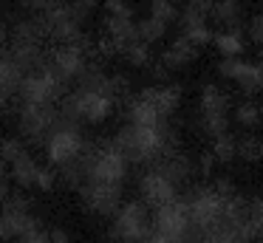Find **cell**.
I'll list each match as a JSON object with an SVG mask.
<instances>
[{
  "mask_svg": "<svg viewBox=\"0 0 263 243\" xmlns=\"http://www.w3.org/2000/svg\"><path fill=\"white\" fill-rule=\"evenodd\" d=\"M110 141H114V147L130 164H156L161 156H164V136H161V124L147 127V124L127 122Z\"/></svg>",
  "mask_w": 263,
  "mask_h": 243,
  "instance_id": "6da1fadb",
  "label": "cell"
},
{
  "mask_svg": "<svg viewBox=\"0 0 263 243\" xmlns=\"http://www.w3.org/2000/svg\"><path fill=\"white\" fill-rule=\"evenodd\" d=\"M153 235V209L139 198L119 207L110 223V237L116 243H144Z\"/></svg>",
  "mask_w": 263,
  "mask_h": 243,
  "instance_id": "7a4b0ae2",
  "label": "cell"
},
{
  "mask_svg": "<svg viewBox=\"0 0 263 243\" xmlns=\"http://www.w3.org/2000/svg\"><path fill=\"white\" fill-rule=\"evenodd\" d=\"M65 88H68V82L63 77H57V71L46 60L37 71L23 77L17 96H20V105H57L65 96Z\"/></svg>",
  "mask_w": 263,
  "mask_h": 243,
  "instance_id": "3957f363",
  "label": "cell"
},
{
  "mask_svg": "<svg viewBox=\"0 0 263 243\" xmlns=\"http://www.w3.org/2000/svg\"><path fill=\"white\" fill-rule=\"evenodd\" d=\"M190 209V220H193L195 229L206 232L218 229L223 223V209H227V198L215 190V186H193V190L184 195Z\"/></svg>",
  "mask_w": 263,
  "mask_h": 243,
  "instance_id": "277c9868",
  "label": "cell"
},
{
  "mask_svg": "<svg viewBox=\"0 0 263 243\" xmlns=\"http://www.w3.org/2000/svg\"><path fill=\"white\" fill-rule=\"evenodd\" d=\"M40 229L37 218L31 215V203L23 195H9L3 201L0 209V240H14V237H23L29 232Z\"/></svg>",
  "mask_w": 263,
  "mask_h": 243,
  "instance_id": "5b68a950",
  "label": "cell"
},
{
  "mask_svg": "<svg viewBox=\"0 0 263 243\" xmlns=\"http://www.w3.org/2000/svg\"><path fill=\"white\" fill-rule=\"evenodd\" d=\"M88 141L82 139L80 124L74 122H60L57 127L51 130V136L46 139V156L54 167H63V164L74 161L82 150H85Z\"/></svg>",
  "mask_w": 263,
  "mask_h": 243,
  "instance_id": "8992f818",
  "label": "cell"
},
{
  "mask_svg": "<svg viewBox=\"0 0 263 243\" xmlns=\"http://www.w3.org/2000/svg\"><path fill=\"white\" fill-rule=\"evenodd\" d=\"M80 201L88 212L99 218H114L122 207V184H105V181H85L80 186Z\"/></svg>",
  "mask_w": 263,
  "mask_h": 243,
  "instance_id": "52a82bcc",
  "label": "cell"
},
{
  "mask_svg": "<svg viewBox=\"0 0 263 243\" xmlns=\"http://www.w3.org/2000/svg\"><path fill=\"white\" fill-rule=\"evenodd\" d=\"M60 124V105H20V133L40 144Z\"/></svg>",
  "mask_w": 263,
  "mask_h": 243,
  "instance_id": "ba28073f",
  "label": "cell"
},
{
  "mask_svg": "<svg viewBox=\"0 0 263 243\" xmlns=\"http://www.w3.org/2000/svg\"><path fill=\"white\" fill-rule=\"evenodd\" d=\"M43 20H46L48 37L60 40V43H82V23L74 17L71 3H51L48 9H43Z\"/></svg>",
  "mask_w": 263,
  "mask_h": 243,
  "instance_id": "9c48e42d",
  "label": "cell"
},
{
  "mask_svg": "<svg viewBox=\"0 0 263 243\" xmlns=\"http://www.w3.org/2000/svg\"><path fill=\"white\" fill-rule=\"evenodd\" d=\"M48 65L57 71V77H63L65 82H77V79L85 73V68L91 65L85 54V43H63L60 48L51 51L48 57Z\"/></svg>",
  "mask_w": 263,
  "mask_h": 243,
  "instance_id": "30bf717a",
  "label": "cell"
},
{
  "mask_svg": "<svg viewBox=\"0 0 263 243\" xmlns=\"http://www.w3.org/2000/svg\"><path fill=\"white\" fill-rule=\"evenodd\" d=\"M218 73H221L223 79L238 82L240 90L249 94V96H255L263 90V71H260L257 62H246V60H240V57H223V60L218 62Z\"/></svg>",
  "mask_w": 263,
  "mask_h": 243,
  "instance_id": "8fae6325",
  "label": "cell"
},
{
  "mask_svg": "<svg viewBox=\"0 0 263 243\" xmlns=\"http://www.w3.org/2000/svg\"><path fill=\"white\" fill-rule=\"evenodd\" d=\"M139 195H142V201L147 203L150 209L167 207V203H173L176 198H181L178 195V186L173 184L164 173H159L156 167H150L147 173L139 178Z\"/></svg>",
  "mask_w": 263,
  "mask_h": 243,
  "instance_id": "7c38bea8",
  "label": "cell"
},
{
  "mask_svg": "<svg viewBox=\"0 0 263 243\" xmlns=\"http://www.w3.org/2000/svg\"><path fill=\"white\" fill-rule=\"evenodd\" d=\"M150 167H156L159 173H164L167 178L173 181L176 186H184L190 178H193L198 170H195V164H193V158L190 156H184L181 150H176V153H167V156H161L156 164H150Z\"/></svg>",
  "mask_w": 263,
  "mask_h": 243,
  "instance_id": "4fadbf2b",
  "label": "cell"
},
{
  "mask_svg": "<svg viewBox=\"0 0 263 243\" xmlns=\"http://www.w3.org/2000/svg\"><path fill=\"white\" fill-rule=\"evenodd\" d=\"M195 57H198V45H195L190 37H184V34H181V37H176V40H173V43L164 48V54L159 57V62L173 73V71H181V68H187L190 62L195 60Z\"/></svg>",
  "mask_w": 263,
  "mask_h": 243,
  "instance_id": "5bb4252c",
  "label": "cell"
},
{
  "mask_svg": "<svg viewBox=\"0 0 263 243\" xmlns=\"http://www.w3.org/2000/svg\"><path fill=\"white\" fill-rule=\"evenodd\" d=\"M127 122H133V124H147V127H156V124L164 122V116L159 113V107H156V102L150 99V96L139 94V96H133V99L127 102Z\"/></svg>",
  "mask_w": 263,
  "mask_h": 243,
  "instance_id": "9a60e30c",
  "label": "cell"
},
{
  "mask_svg": "<svg viewBox=\"0 0 263 243\" xmlns=\"http://www.w3.org/2000/svg\"><path fill=\"white\" fill-rule=\"evenodd\" d=\"M144 96H150V99L156 102V107H159V113L164 119H170L173 113L178 110V105H181V85H153V88H144L142 90Z\"/></svg>",
  "mask_w": 263,
  "mask_h": 243,
  "instance_id": "2e32d148",
  "label": "cell"
},
{
  "mask_svg": "<svg viewBox=\"0 0 263 243\" xmlns=\"http://www.w3.org/2000/svg\"><path fill=\"white\" fill-rule=\"evenodd\" d=\"M210 20L218 23L223 31H240V26H243V9H240L238 0H215Z\"/></svg>",
  "mask_w": 263,
  "mask_h": 243,
  "instance_id": "e0dca14e",
  "label": "cell"
},
{
  "mask_svg": "<svg viewBox=\"0 0 263 243\" xmlns=\"http://www.w3.org/2000/svg\"><path fill=\"white\" fill-rule=\"evenodd\" d=\"M198 113L204 116H229V96L227 90H221L218 85H204L201 88V102H198Z\"/></svg>",
  "mask_w": 263,
  "mask_h": 243,
  "instance_id": "ac0fdd59",
  "label": "cell"
},
{
  "mask_svg": "<svg viewBox=\"0 0 263 243\" xmlns=\"http://www.w3.org/2000/svg\"><path fill=\"white\" fill-rule=\"evenodd\" d=\"M37 173H40V164H37L29 153H20V156L9 164V175H12V178L17 181L23 190L37 186Z\"/></svg>",
  "mask_w": 263,
  "mask_h": 243,
  "instance_id": "d6986e66",
  "label": "cell"
},
{
  "mask_svg": "<svg viewBox=\"0 0 263 243\" xmlns=\"http://www.w3.org/2000/svg\"><path fill=\"white\" fill-rule=\"evenodd\" d=\"M212 43H215L221 57H240L246 51V43L240 40V31H218Z\"/></svg>",
  "mask_w": 263,
  "mask_h": 243,
  "instance_id": "ffe728a7",
  "label": "cell"
},
{
  "mask_svg": "<svg viewBox=\"0 0 263 243\" xmlns=\"http://www.w3.org/2000/svg\"><path fill=\"white\" fill-rule=\"evenodd\" d=\"M167 28H170V23L159 20L156 14H147L142 23H139V40L147 43V45H153V43H159V40L167 34Z\"/></svg>",
  "mask_w": 263,
  "mask_h": 243,
  "instance_id": "44dd1931",
  "label": "cell"
},
{
  "mask_svg": "<svg viewBox=\"0 0 263 243\" xmlns=\"http://www.w3.org/2000/svg\"><path fill=\"white\" fill-rule=\"evenodd\" d=\"M235 122L240 127H257L263 122V105H257L255 99H243L235 107Z\"/></svg>",
  "mask_w": 263,
  "mask_h": 243,
  "instance_id": "7402d4cb",
  "label": "cell"
},
{
  "mask_svg": "<svg viewBox=\"0 0 263 243\" xmlns=\"http://www.w3.org/2000/svg\"><path fill=\"white\" fill-rule=\"evenodd\" d=\"M212 156L218 158V164H232L238 158V139L232 133H223L218 139H212Z\"/></svg>",
  "mask_w": 263,
  "mask_h": 243,
  "instance_id": "603a6c76",
  "label": "cell"
},
{
  "mask_svg": "<svg viewBox=\"0 0 263 243\" xmlns=\"http://www.w3.org/2000/svg\"><path fill=\"white\" fill-rule=\"evenodd\" d=\"M238 158L246 164H255L263 158V139L255 133L243 136V139H238Z\"/></svg>",
  "mask_w": 263,
  "mask_h": 243,
  "instance_id": "cb8c5ba5",
  "label": "cell"
},
{
  "mask_svg": "<svg viewBox=\"0 0 263 243\" xmlns=\"http://www.w3.org/2000/svg\"><path fill=\"white\" fill-rule=\"evenodd\" d=\"M198 130L206 139H218V136L229 133V116H204V113H198Z\"/></svg>",
  "mask_w": 263,
  "mask_h": 243,
  "instance_id": "d4e9b609",
  "label": "cell"
},
{
  "mask_svg": "<svg viewBox=\"0 0 263 243\" xmlns=\"http://www.w3.org/2000/svg\"><path fill=\"white\" fill-rule=\"evenodd\" d=\"M125 57L133 68H144V65H150V45L142 43V40H136V43H130L125 48Z\"/></svg>",
  "mask_w": 263,
  "mask_h": 243,
  "instance_id": "484cf974",
  "label": "cell"
},
{
  "mask_svg": "<svg viewBox=\"0 0 263 243\" xmlns=\"http://www.w3.org/2000/svg\"><path fill=\"white\" fill-rule=\"evenodd\" d=\"M150 14H156L159 20H164V23H176L178 17V6L173 3V0H153L150 3Z\"/></svg>",
  "mask_w": 263,
  "mask_h": 243,
  "instance_id": "4316f807",
  "label": "cell"
},
{
  "mask_svg": "<svg viewBox=\"0 0 263 243\" xmlns=\"http://www.w3.org/2000/svg\"><path fill=\"white\" fill-rule=\"evenodd\" d=\"M181 34H184V37H190V40H193V43L198 45V48H201V45H210V40H215V34L210 31V23H206V26L187 28V31H181Z\"/></svg>",
  "mask_w": 263,
  "mask_h": 243,
  "instance_id": "83f0119b",
  "label": "cell"
},
{
  "mask_svg": "<svg viewBox=\"0 0 263 243\" xmlns=\"http://www.w3.org/2000/svg\"><path fill=\"white\" fill-rule=\"evenodd\" d=\"M20 153H26V147H23V144H20V141H17V139H3V141H0V156L6 158V161H9V164H12V161H14V158H17V156H20Z\"/></svg>",
  "mask_w": 263,
  "mask_h": 243,
  "instance_id": "f1b7e54d",
  "label": "cell"
},
{
  "mask_svg": "<svg viewBox=\"0 0 263 243\" xmlns=\"http://www.w3.org/2000/svg\"><path fill=\"white\" fill-rule=\"evenodd\" d=\"M249 37H252V43H263V11L252 17V23H249Z\"/></svg>",
  "mask_w": 263,
  "mask_h": 243,
  "instance_id": "f546056e",
  "label": "cell"
},
{
  "mask_svg": "<svg viewBox=\"0 0 263 243\" xmlns=\"http://www.w3.org/2000/svg\"><path fill=\"white\" fill-rule=\"evenodd\" d=\"M37 186H40L43 192L54 190V173L48 167H40V173H37Z\"/></svg>",
  "mask_w": 263,
  "mask_h": 243,
  "instance_id": "4dcf8cb0",
  "label": "cell"
},
{
  "mask_svg": "<svg viewBox=\"0 0 263 243\" xmlns=\"http://www.w3.org/2000/svg\"><path fill=\"white\" fill-rule=\"evenodd\" d=\"M105 9H108V14H130L133 17V9L125 3V0H108Z\"/></svg>",
  "mask_w": 263,
  "mask_h": 243,
  "instance_id": "1f68e13d",
  "label": "cell"
},
{
  "mask_svg": "<svg viewBox=\"0 0 263 243\" xmlns=\"http://www.w3.org/2000/svg\"><path fill=\"white\" fill-rule=\"evenodd\" d=\"M20 243H54V237L46 235L43 229H34V232H29V235L20 237Z\"/></svg>",
  "mask_w": 263,
  "mask_h": 243,
  "instance_id": "d6a6232c",
  "label": "cell"
},
{
  "mask_svg": "<svg viewBox=\"0 0 263 243\" xmlns=\"http://www.w3.org/2000/svg\"><path fill=\"white\" fill-rule=\"evenodd\" d=\"M212 186H215V190L221 192L223 198L235 195V184H232V178H218V181H215V184H212Z\"/></svg>",
  "mask_w": 263,
  "mask_h": 243,
  "instance_id": "836d02e7",
  "label": "cell"
},
{
  "mask_svg": "<svg viewBox=\"0 0 263 243\" xmlns=\"http://www.w3.org/2000/svg\"><path fill=\"white\" fill-rule=\"evenodd\" d=\"M218 158L212 156V153H204V156H201V167H198V173L201 175H210L212 173V164H215Z\"/></svg>",
  "mask_w": 263,
  "mask_h": 243,
  "instance_id": "e575fe53",
  "label": "cell"
},
{
  "mask_svg": "<svg viewBox=\"0 0 263 243\" xmlns=\"http://www.w3.org/2000/svg\"><path fill=\"white\" fill-rule=\"evenodd\" d=\"M29 6H34V9H48L51 3H57V0H26Z\"/></svg>",
  "mask_w": 263,
  "mask_h": 243,
  "instance_id": "d590c367",
  "label": "cell"
},
{
  "mask_svg": "<svg viewBox=\"0 0 263 243\" xmlns=\"http://www.w3.org/2000/svg\"><path fill=\"white\" fill-rule=\"evenodd\" d=\"M6 198H9V186H6V181L0 178V203L6 201Z\"/></svg>",
  "mask_w": 263,
  "mask_h": 243,
  "instance_id": "8d00e7d4",
  "label": "cell"
},
{
  "mask_svg": "<svg viewBox=\"0 0 263 243\" xmlns=\"http://www.w3.org/2000/svg\"><path fill=\"white\" fill-rule=\"evenodd\" d=\"M3 40H6V31H3V26H0V57H3Z\"/></svg>",
  "mask_w": 263,
  "mask_h": 243,
  "instance_id": "74e56055",
  "label": "cell"
}]
</instances>
